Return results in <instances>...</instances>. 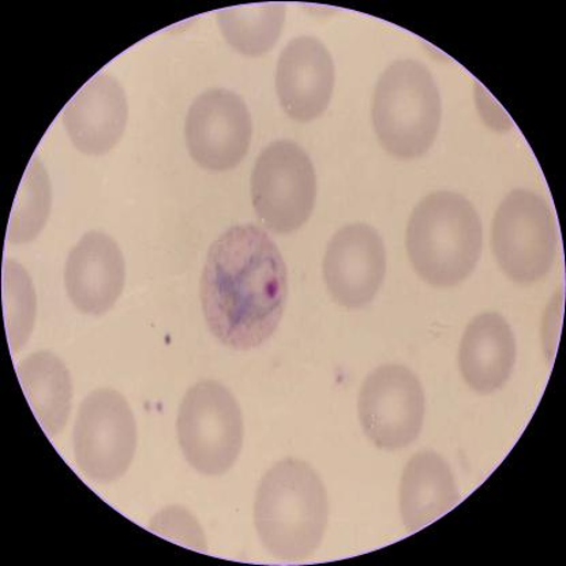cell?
I'll return each instance as SVG.
<instances>
[{"mask_svg":"<svg viewBox=\"0 0 566 566\" xmlns=\"http://www.w3.org/2000/svg\"><path fill=\"white\" fill-rule=\"evenodd\" d=\"M200 294L208 328L224 346H262L279 328L289 295L276 243L253 224L227 230L209 249Z\"/></svg>","mask_w":566,"mask_h":566,"instance_id":"obj_1","label":"cell"},{"mask_svg":"<svg viewBox=\"0 0 566 566\" xmlns=\"http://www.w3.org/2000/svg\"><path fill=\"white\" fill-rule=\"evenodd\" d=\"M329 501L317 471L302 460H280L256 489L254 524L262 546L284 562L312 557L323 544Z\"/></svg>","mask_w":566,"mask_h":566,"instance_id":"obj_2","label":"cell"},{"mask_svg":"<svg viewBox=\"0 0 566 566\" xmlns=\"http://www.w3.org/2000/svg\"><path fill=\"white\" fill-rule=\"evenodd\" d=\"M480 214L465 197L436 191L412 210L407 226V253L423 282L437 289L462 284L482 254Z\"/></svg>","mask_w":566,"mask_h":566,"instance_id":"obj_3","label":"cell"},{"mask_svg":"<svg viewBox=\"0 0 566 566\" xmlns=\"http://www.w3.org/2000/svg\"><path fill=\"white\" fill-rule=\"evenodd\" d=\"M371 116L378 142L390 156L413 160L428 154L442 116L433 74L419 61L390 64L376 85Z\"/></svg>","mask_w":566,"mask_h":566,"instance_id":"obj_4","label":"cell"},{"mask_svg":"<svg viewBox=\"0 0 566 566\" xmlns=\"http://www.w3.org/2000/svg\"><path fill=\"white\" fill-rule=\"evenodd\" d=\"M177 426L186 462L200 474L223 475L238 462L243 448V416L224 385H192L180 402Z\"/></svg>","mask_w":566,"mask_h":566,"instance_id":"obj_5","label":"cell"},{"mask_svg":"<svg viewBox=\"0 0 566 566\" xmlns=\"http://www.w3.org/2000/svg\"><path fill=\"white\" fill-rule=\"evenodd\" d=\"M492 244L512 282L531 285L545 279L557 254L556 219L545 198L524 189L510 192L495 212Z\"/></svg>","mask_w":566,"mask_h":566,"instance_id":"obj_6","label":"cell"},{"mask_svg":"<svg viewBox=\"0 0 566 566\" xmlns=\"http://www.w3.org/2000/svg\"><path fill=\"white\" fill-rule=\"evenodd\" d=\"M136 419L124 395L93 390L81 402L73 430L75 463L90 480L113 483L124 476L136 457Z\"/></svg>","mask_w":566,"mask_h":566,"instance_id":"obj_7","label":"cell"},{"mask_svg":"<svg viewBox=\"0 0 566 566\" xmlns=\"http://www.w3.org/2000/svg\"><path fill=\"white\" fill-rule=\"evenodd\" d=\"M256 216L274 233H293L311 219L317 178L311 157L293 142L273 143L261 151L252 175Z\"/></svg>","mask_w":566,"mask_h":566,"instance_id":"obj_8","label":"cell"},{"mask_svg":"<svg viewBox=\"0 0 566 566\" xmlns=\"http://www.w3.org/2000/svg\"><path fill=\"white\" fill-rule=\"evenodd\" d=\"M358 413L367 439L378 449L400 451L411 446L423 429L422 382L406 366H379L361 385Z\"/></svg>","mask_w":566,"mask_h":566,"instance_id":"obj_9","label":"cell"},{"mask_svg":"<svg viewBox=\"0 0 566 566\" xmlns=\"http://www.w3.org/2000/svg\"><path fill=\"white\" fill-rule=\"evenodd\" d=\"M192 159L209 171H230L247 157L253 122L237 93L212 90L191 104L185 126Z\"/></svg>","mask_w":566,"mask_h":566,"instance_id":"obj_10","label":"cell"},{"mask_svg":"<svg viewBox=\"0 0 566 566\" xmlns=\"http://www.w3.org/2000/svg\"><path fill=\"white\" fill-rule=\"evenodd\" d=\"M326 289L337 305L352 311L370 305L387 273V252L369 224L343 227L332 237L324 256Z\"/></svg>","mask_w":566,"mask_h":566,"instance_id":"obj_11","label":"cell"},{"mask_svg":"<svg viewBox=\"0 0 566 566\" xmlns=\"http://www.w3.org/2000/svg\"><path fill=\"white\" fill-rule=\"evenodd\" d=\"M336 83L334 57L319 39L301 36L280 54L276 91L284 113L296 122H312L328 109Z\"/></svg>","mask_w":566,"mask_h":566,"instance_id":"obj_12","label":"cell"},{"mask_svg":"<svg viewBox=\"0 0 566 566\" xmlns=\"http://www.w3.org/2000/svg\"><path fill=\"white\" fill-rule=\"evenodd\" d=\"M126 264L118 243L107 233H85L69 253L64 285L75 308L90 315L111 311L124 293Z\"/></svg>","mask_w":566,"mask_h":566,"instance_id":"obj_13","label":"cell"},{"mask_svg":"<svg viewBox=\"0 0 566 566\" xmlns=\"http://www.w3.org/2000/svg\"><path fill=\"white\" fill-rule=\"evenodd\" d=\"M62 122L81 154H108L124 136L128 104L124 87L107 72H101L75 93L62 111Z\"/></svg>","mask_w":566,"mask_h":566,"instance_id":"obj_14","label":"cell"},{"mask_svg":"<svg viewBox=\"0 0 566 566\" xmlns=\"http://www.w3.org/2000/svg\"><path fill=\"white\" fill-rule=\"evenodd\" d=\"M516 355V338L507 321L499 313H483L465 328L460 343V371L475 392L494 394L511 378Z\"/></svg>","mask_w":566,"mask_h":566,"instance_id":"obj_15","label":"cell"},{"mask_svg":"<svg viewBox=\"0 0 566 566\" xmlns=\"http://www.w3.org/2000/svg\"><path fill=\"white\" fill-rule=\"evenodd\" d=\"M460 494L451 465L441 454H413L402 471L399 505L402 524L410 531L428 527L459 504Z\"/></svg>","mask_w":566,"mask_h":566,"instance_id":"obj_16","label":"cell"},{"mask_svg":"<svg viewBox=\"0 0 566 566\" xmlns=\"http://www.w3.org/2000/svg\"><path fill=\"white\" fill-rule=\"evenodd\" d=\"M17 375L45 433L60 434L73 405V381L66 365L55 354L39 352L21 361Z\"/></svg>","mask_w":566,"mask_h":566,"instance_id":"obj_17","label":"cell"},{"mask_svg":"<svg viewBox=\"0 0 566 566\" xmlns=\"http://www.w3.org/2000/svg\"><path fill=\"white\" fill-rule=\"evenodd\" d=\"M285 4L282 2L233 6L218 13L221 33L233 50L249 57L264 56L282 36Z\"/></svg>","mask_w":566,"mask_h":566,"instance_id":"obj_18","label":"cell"},{"mask_svg":"<svg viewBox=\"0 0 566 566\" xmlns=\"http://www.w3.org/2000/svg\"><path fill=\"white\" fill-rule=\"evenodd\" d=\"M3 307L11 352L19 353L31 337L36 319V295L31 277L15 261L3 265Z\"/></svg>","mask_w":566,"mask_h":566,"instance_id":"obj_19","label":"cell"},{"mask_svg":"<svg viewBox=\"0 0 566 566\" xmlns=\"http://www.w3.org/2000/svg\"><path fill=\"white\" fill-rule=\"evenodd\" d=\"M51 207L50 180L45 169L33 160L21 184L9 226L11 243L31 242L42 231Z\"/></svg>","mask_w":566,"mask_h":566,"instance_id":"obj_20","label":"cell"},{"mask_svg":"<svg viewBox=\"0 0 566 566\" xmlns=\"http://www.w3.org/2000/svg\"><path fill=\"white\" fill-rule=\"evenodd\" d=\"M149 530L185 547L203 551L207 546L206 536L197 518L188 510L180 506H168L157 513L149 523Z\"/></svg>","mask_w":566,"mask_h":566,"instance_id":"obj_21","label":"cell"}]
</instances>
